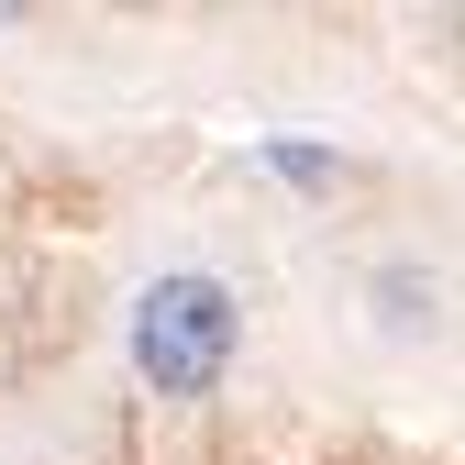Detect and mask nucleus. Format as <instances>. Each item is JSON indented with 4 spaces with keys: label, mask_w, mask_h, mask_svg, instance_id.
<instances>
[{
    "label": "nucleus",
    "mask_w": 465,
    "mask_h": 465,
    "mask_svg": "<svg viewBox=\"0 0 465 465\" xmlns=\"http://www.w3.org/2000/svg\"><path fill=\"white\" fill-rule=\"evenodd\" d=\"M134 366L166 388V399H200L222 366H232V300L211 277H155L144 311H134Z\"/></svg>",
    "instance_id": "1"
},
{
    "label": "nucleus",
    "mask_w": 465,
    "mask_h": 465,
    "mask_svg": "<svg viewBox=\"0 0 465 465\" xmlns=\"http://www.w3.org/2000/svg\"><path fill=\"white\" fill-rule=\"evenodd\" d=\"M266 166H277V178H311V189H322V178H343V166H332V155H300V144H277Z\"/></svg>",
    "instance_id": "2"
}]
</instances>
